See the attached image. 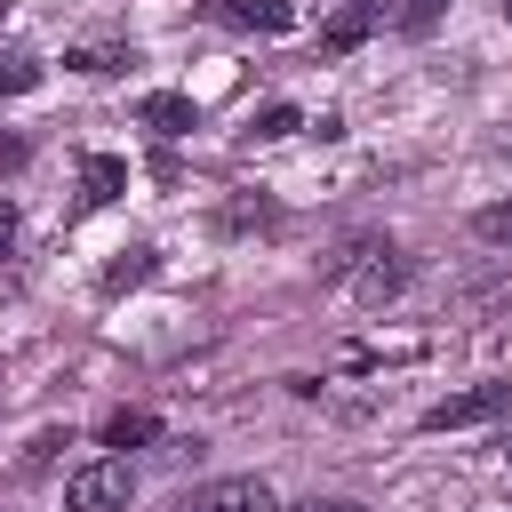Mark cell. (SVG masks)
<instances>
[{"label": "cell", "instance_id": "cell-1", "mask_svg": "<svg viewBox=\"0 0 512 512\" xmlns=\"http://www.w3.org/2000/svg\"><path fill=\"white\" fill-rule=\"evenodd\" d=\"M504 408H512V384H504V376H488V384H464V392L432 400L416 424H424V432H464V424H496Z\"/></svg>", "mask_w": 512, "mask_h": 512}, {"label": "cell", "instance_id": "cell-2", "mask_svg": "<svg viewBox=\"0 0 512 512\" xmlns=\"http://www.w3.org/2000/svg\"><path fill=\"white\" fill-rule=\"evenodd\" d=\"M128 496H136V472L120 456H96L64 480V512H128Z\"/></svg>", "mask_w": 512, "mask_h": 512}, {"label": "cell", "instance_id": "cell-3", "mask_svg": "<svg viewBox=\"0 0 512 512\" xmlns=\"http://www.w3.org/2000/svg\"><path fill=\"white\" fill-rule=\"evenodd\" d=\"M176 512H280V496L256 480V472H224V480H200L176 496Z\"/></svg>", "mask_w": 512, "mask_h": 512}, {"label": "cell", "instance_id": "cell-4", "mask_svg": "<svg viewBox=\"0 0 512 512\" xmlns=\"http://www.w3.org/2000/svg\"><path fill=\"white\" fill-rule=\"evenodd\" d=\"M200 8H208V24H232V32H288L296 24L288 0H200Z\"/></svg>", "mask_w": 512, "mask_h": 512}, {"label": "cell", "instance_id": "cell-5", "mask_svg": "<svg viewBox=\"0 0 512 512\" xmlns=\"http://www.w3.org/2000/svg\"><path fill=\"white\" fill-rule=\"evenodd\" d=\"M120 192H128V160H120V152H88V160H80V216L112 208Z\"/></svg>", "mask_w": 512, "mask_h": 512}, {"label": "cell", "instance_id": "cell-6", "mask_svg": "<svg viewBox=\"0 0 512 512\" xmlns=\"http://www.w3.org/2000/svg\"><path fill=\"white\" fill-rule=\"evenodd\" d=\"M376 24H384V8H376V0H344V8L320 24V56H344V48H360Z\"/></svg>", "mask_w": 512, "mask_h": 512}, {"label": "cell", "instance_id": "cell-7", "mask_svg": "<svg viewBox=\"0 0 512 512\" xmlns=\"http://www.w3.org/2000/svg\"><path fill=\"white\" fill-rule=\"evenodd\" d=\"M136 120H144L152 136H192V128H200V104H192V96H176V88H160V96H144V104H136Z\"/></svg>", "mask_w": 512, "mask_h": 512}, {"label": "cell", "instance_id": "cell-8", "mask_svg": "<svg viewBox=\"0 0 512 512\" xmlns=\"http://www.w3.org/2000/svg\"><path fill=\"white\" fill-rule=\"evenodd\" d=\"M400 280H408L400 248H392V240H368V264H360V296H368V304H384V296H400Z\"/></svg>", "mask_w": 512, "mask_h": 512}, {"label": "cell", "instance_id": "cell-9", "mask_svg": "<svg viewBox=\"0 0 512 512\" xmlns=\"http://www.w3.org/2000/svg\"><path fill=\"white\" fill-rule=\"evenodd\" d=\"M160 440V416L152 408H120V416H104V448H152Z\"/></svg>", "mask_w": 512, "mask_h": 512}, {"label": "cell", "instance_id": "cell-10", "mask_svg": "<svg viewBox=\"0 0 512 512\" xmlns=\"http://www.w3.org/2000/svg\"><path fill=\"white\" fill-rule=\"evenodd\" d=\"M64 64H72V72H88V80H112V72H128V64H136V48H72Z\"/></svg>", "mask_w": 512, "mask_h": 512}, {"label": "cell", "instance_id": "cell-11", "mask_svg": "<svg viewBox=\"0 0 512 512\" xmlns=\"http://www.w3.org/2000/svg\"><path fill=\"white\" fill-rule=\"evenodd\" d=\"M136 280H152V248H120V256L104 264V296H120V288H136Z\"/></svg>", "mask_w": 512, "mask_h": 512}, {"label": "cell", "instance_id": "cell-12", "mask_svg": "<svg viewBox=\"0 0 512 512\" xmlns=\"http://www.w3.org/2000/svg\"><path fill=\"white\" fill-rule=\"evenodd\" d=\"M440 16H448V0H392V32H408V40H424Z\"/></svg>", "mask_w": 512, "mask_h": 512}, {"label": "cell", "instance_id": "cell-13", "mask_svg": "<svg viewBox=\"0 0 512 512\" xmlns=\"http://www.w3.org/2000/svg\"><path fill=\"white\" fill-rule=\"evenodd\" d=\"M296 128H304V112H296V104H264V112L248 120V136H256V144H280V136H296Z\"/></svg>", "mask_w": 512, "mask_h": 512}, {"label": "cell", "instance_id": "cell-14", "mask_svg": "<svg viewBox=\"0 0 512 512\" xmlns=\"http://www.w3.org/2000/svg\"><path fill=\"white\" fill-rule=\"evenodd\" d=\"M472 232H480L488 248H512V200H488V208L472 216Z\"/></svg>", "mask_w": 512, "mask_h": 512}, {"label": "cell", "instance_id": "cell-15", "mask_svg": "<svg viewBox=\"0 0 512 512\" xmlns=\"http://www.w3.org/2000/svg\"><path fill=\"white\" fill-rule=\"evenodd\" d=\"M24 88H40V64L32 56H0V96H24Z\"/></svg>", "mask_w": 512, "mask_h": 512}, {"label": "cell", "instance_id": "cell-16", "mask_svg": "<svg viewBox=\"0 0 512 512\" xmlns=\"http://www.w3.org/2000/svg\"><path fill=\"white\" fill-rule=\"evenodd\" d=\"M280 512H368V504H352V496H296V504H280Z\"/></svg>", "mask_w": 512, "mask_h": 512}, {"label": "cell", "instance_id": "cell-17", "mask_svg": "<svg viewBox=\"0 0 512 512\" xmlns=\"http://www.w3.org/2000/svg\"><path fill=\"white\" fill-rule=\"evenodd\" d=\"M264 216H272L264 200H240V208H224V232H248V224H264Z\"/></svg>", "mask_w": 512, "mask_h": 512}, {"label": "cell", "instance_id": "cell-18", "mask_svg": "<svg viewBox=\"0 0 512 512\" xmlns=\"http://www.w3.org/2000/svg\"><path fill=\"white\" fill-rule=\"evenodd\" d=\"M0 168H24V136H8V128H0Z\"/></svg>", "mask_w": 512, "mask_h": 512}, {"label": "cell", "instance_id": "cell-19", "mask_svg": "<svg viewBox=\"0 0 512 512\" xmlns=\"http://www.w3.org/2000/svg\"><path fill=\"white\" fill-rule=\"evenodd\" d=\"M8 248H16V208L0 200V256H8Z\"/></svg>", "mask_w": 512, "mask_h": 512}, {"label": "cell", "instance_id": "cell-20", "mask_svg": "<svg viewBox=\"0 0 512 512\" xmlns=\"http://www.w3.org/2000/svg\"><path fill=\"white\" fill-rule=\"evenodd\" d=\"M504 16H512V0H504Z\"/></svg>", "mask_w": 512, "mask_h": 512}]
</instances>
